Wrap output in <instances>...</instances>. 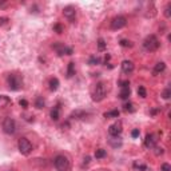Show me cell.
<instances>
[{"label": "cell", "instance_id": "13", "mask_svg": "<svg viewBox=\"0 0 171 171\" xmlns=\"http://www.w3.org/2000/svg\"><path fill=\"white\" fill-rule=\"evenodd\" d=\"M12 103L11 102V98L7 95H0V108H4V107H8Z\"/></svg>", "mask_w": 171, "mask_h": 171}, {"label": "cell", "instance_id": "17", "mask_svg": "<svg viewBox=\"0 0 171 171\" xmlns=\"http://www.w3.org/2000/svg\"><path fill=\"white\" fill-rule=\"evenodd\" d=\"M166 70V64L163 62H159V63L155 64V68H154V75H158L159 72H163Z\"/></svg>", "mask_w": 171, "mask_h": 171}, {"label": "cell", "instance_id": "20", "mask_svg": "<svg viewBox=\"0 0 171 171\" xmlns=\"http://www.w3.org/2000/svg\"><path fill=\"white\" fill-rule=\"evenodd\" d=\"M134 169L144 171V170H147V166H146V164H143V163H141V162L135 160V162H134Z\"/></svg>", "mask_w": 171, "mask_h": 171}, {"label": "cell", "instance_id": "3", "mask_svg": "<svg viewBox=\"0 0 171 171\" xmlns=\"http://www.w3.org/2000/svg\"><path fill=\"white\" fill-rule=\"evenodd\" d=\"M54 166L58 171H67L70 169V160L64 155H58L54 159Z\"/></svg>", "mask_w": 171, "mask_h": 171}, {"label": "cell", "instance_id": "9", "mask_svg": "<svg viewBox=\"0 0 171 171\" xmlns=\"http://www.w3.org/2000/svg\"><path fill=\"white\" fill-rule=\"evenodd\" d=\"M123 128H122V123L120 122H115L114 124H111L110 128H108V134H110L111 136H114V138H118V136L122 134Z\"/></svg>", "mask_w": 171, "mask_h": 171}, {"label": "cell", "instance_id": "1", "mask_svg": "<svg viewBox=\"0 0 171 171\" xmlns=\"http://www.w3.org/2000/svg\"><path fill=\"white\" fill-rule=\"evenodd\" d=\"M7 84L11 91H19L21 87H23V79L17 74H10L7 76Z\"/></svg>", "mask_w": 171, "mask_h": 171}, {"label": "cell", "instance_id": "8", "mask_svg": "<svg viewBox=\"0 0 171 171\" xmlns=\"http://www.w3.org/2000/svg\"><path fill=\"white\" fill-rule=\"evenodd\" d=\"M127 24V19L124 16H116L111 20V30H120L123 27H126Z\"/></svg>", "mask_w": 171, "mask_h": 171}, {"label": "cell", "instance_id": "27", "mask_svg": "<svg viewBox=\"0 0 171 171\" xmlns=\"http://www.w3.org/2000/svg\"><path fill=\"white\" fill-rule=\"evenodd\" d=\"M120 46L122 47H132V44H131V42H128V40H120Z\"/></svg>", "mask_w": 171, "mask_h": 171}, {"label": "cell", "instance_id": "10", "mask_svg": "<svg viewBox=\"0 0 171 171\" xmlns=\"http://www.w3.org/2000/svg\"><path fill=\"white\" fill-rule=\"evenodd\" d=\"M158 136L157 135H154V134H148L147 136H146V139H144V146L147 148H154L155 146H157V143H158Z\"/></svg>", "mask_w": 171, "mask_h": 171}, {"label": "cell", "instance_id": "32", "mask_svg": "<svg viewBox=\"0 0 171 171\" xmlns=\"http://www.w3.org/2000/svg\"><path fill=\"white\" fill-rule=\"evenodd\" d=\"M54 30L56 31L58 33H62V31H63V28H62V26H60V24H56V26L54 27Z\"/></svg>", "mask_w": 171, "mask_h": 171}, {"label": "cell", "instance_id": "25", "mask_svg": "<svg viewBox=\"0 0 171 171\" xmlns=\"http://www.w3.org/2000/svg\"><path fill=\"white\" fill-rule=\"evenodd\" d=\"M98 48H99V51H104L106 49V42L103 39H99V42H98Z\"/></svg>", "mask_w": 171, "mask_h": 171}, {"label": "cell", "instance_id": "11", "mask_svg": "<svg viewBox=\"0 0 171 171\" xmlns=\"http://www.w3.org/2000/svg\"><path fill=\"white\" fill-rule=\"evenodd\" d=\"M63 15L68 20H74V17H75V15H76V10L72 7V5H68V7H66L63 10Z\"/></svg>", "mask_w": 171, "mask_h": 171}, {"label": "cell", "instance_id": "21", "mask_svg": "<svg viewBox=\"0 0 171 171\" xmlns=\"http://www.w3.org/2000/svg\"><path fill=\"white\" fill-rule=\"evenodd\" d=\"M44 104H46V102H44V99L42 98V96H38L36 98V100H35V106L38 108H43L44 107Z\"/></svg>", "mask_w": 171, "mask_h": 171}, {"label": "cell", "instance_id": "16", "mask_svg": "<svg viewBox=\"0 0 171 171\" xmlns=\"http://www.w3.org/2000/svg\"><path fill=\"white\" fill-rule=\"evenodd\" d=\"M48 84H49V90H51V91H56L59 88V79L58 78H51Z\"/></svg>", "mask_w": 171, "mask_h": 171}, {"label": "cell", "instance_id": "19", "mask_svg": "<svg viewBox=\"0 0 171 171\" xmlns=\"http://www.w3.org/2000/svg\"><path fill=\"white\" fill-rule=\"evenodd\" d=\"M119 111L118 110H114V111H108V112H106L104 114V118H108V119H110V118H118L119 116Z\"/></svg>", "mask_w": 171, "mask_h": 171}, {"label": "cell", "instance_id": "33", "mask_svg": "<svg viewBox=\"0 0 171 171\" xmlns=\"http://www.w3.org/2000/svg\"><path fill=\"white\" fill-rule=\"evenodd\" d=\"M164 15H166V17H170L171 14H170V4L166 7V10H164Z\"/></svg>", "mask_w": 171, "mask_h": 171}, {"label": "cell", "instance_id": "2", "mask_svg": "<svg viewBox=\"0 0 171 171\" xmlns=\"http://www.w3.org/2000/svg\"><path fill=\"white\" fill-rule=\"evenodd\" d=\"M159 40L155 35H148L146 36V39L143 40V48L146 49V51H150V52H154L157 51L158 48H159Z\"/></svg>", "mask_w": 171, "mask_h": 171}, {"label": "cell", "instance_id": "31", "mask_svg": "<svg viewBox=\"0 0 171 171\" xmlns=\"http://www.w3.org/2000/svg\"><path fill=\"white\" fill-rule=\"evenodd\" d=\"M119 84H120V88H122V87H130V82L128 80H123V82H120Z\"/></svg>", "mask_w": 171, "mask_h": 171}, {"label": "cell", "instance_id": "29", "mask_svg": "<svg viewBox=\"0 0 171 171\" xmlns=\"http://www.w3.org/2000/svg\"><path fill=\"white\" fill-rule=\"evenodd\" d=\"M162 171H171V166L169 163H163L162 164Z\"/></svg>", "mask_w": 171, "mask_h": 171}, {"label": "cell", "instance_id": "5", "mask_svg": "<svg viewBox=\"0 0 171 171\" xmlns=\"http://www.w3.org/2000/svg\"><path fill=\"white\" fill-rule=\"evenodd\" d=\"M17 148H19L20 154L26 155V157L32 152V144H31V142L27 138H20L19 139V142H17Z\"/></svg>", "mask_w": 171, "mask_h": 171}, {"label": "cell", "instance_id": "18", "mask_svg": "<svg viewBox=\"0 0 171 171\" xmlns=\"http://www.w3.org/2000/svg\"><path fill=\"white\" fill-rule=\"evenodd\" d=\"M74 74H75V63L70 62L68 63V68H67V78H71Z\"/></svg>", "mask_w": 171, "mask_h": 171}, {"label": "cell", "instance_id": "4", "mask_svg": "<svg viewBox=\"0 0 171 171\" xmlns=\"http://www.w3.org/2000/svg\"><path fill=\"white\" fill-rule=\"evenodd\" d=\"M106 94H107V91H106V86L102 82H99L98 84L95 86L94 92H92V100L94 102H102L106 98Z\"/></svg>", "mask_w": 171, "mask_h": 171}, {"label": "cell", "instance_id": "30", "mask_svg": "<svg viewBox=\"0 0 171 171\" xmlns=\"http://www.w3.org/2000/svg\"><path fill=\"white\" fill-rule=\"evenodd\" d=\"M19 104L21 106V107H24V108H26L27 106H28V102H27L26 99H20V100H19Z\"/></svg>", "mask_w": 171, "mask_h": 171}, {"label": "cell", "instance_id": "35", "mask_svg": "<svg viewBox=\"0 0 171 171\" xmlns=\"http://www.w3.org/2000/svg\"><path fill=\"white\" fill-rule=\"evenodd\" d=\"M7 17H2V19H0V26H4L5 23H7Z\"/></svg>", "mask_w": 171, "mask_h": 171}, {"label": "cell", "instance_id": "6", "mask_svg": "<svg viewBox=\"0 0 171 171\" xmlns=\"http://www.w3.org/2000/svg\"><path fill=\"white\" fill-rule=\"evenodd\" d=\"M3 131L5 134H8V135L15 134V131H16V122L10 116L5 118V119L3 120Z\"/></svg>", "mask_w": 171, "mask_h": 171}, {"label": "cell", "instance_id": "14", "mask_svg": "<svg viewBox=\"0 0 171 171\" xmlns=\"http://www.w3.org/2000/svg\"><path fill=\"white\" fill-rule=\"evenodd\" d=\"M130 94H131L130 87H122V88H120V92H119V98L123 99V100H126V99H128Z\"/></svg>", "mask_w": 171, "mask_h": 171}, {"label": "cell", "instance_id": "23", "mask_svg": "<svg viewBox=\"0 0 171 171\" xmlns=\"http://www.w3.org/2000/svg\"><path fill=\"white\" fill-rule=\"evenodd\" d=\"M123 110L126 111V112H134V111H135V108H134V104L132 103H126L123 106Z\"/></svg>", "mask_w": 171, "mask_h": 171}, {"label": "cell", "instance_id": "15", "mask_svg": "<svg viewBox=\"0 0 171 171\" xmlns=\"http://www.w3.org/2000/svg\"><path fill=\"white\" fill-rule=\"evenodd\" d=\"M49 115H51V119L52 120H55V122L59 120V118H60V108H59V106H55V107L51 110Z\"/></svg>", "mask_w": 171, "mask_h": 171}, {"label": "cell", "instance_id": "26", "mask_svg": "<svg viewBox=\"0 0 171 171\" xmlns=\"http://www.w3.org/2000/svg\"><path fill=\"white\" fill-rule=\"evenodd\" d=\"M100 63V59L99 58H96V56H91L90 58V64H92V66H94V64H99Z\"/></svg>", "mask_w": 171, "mask_h": 171}, {"label": "cell", "instance_id": "7", "mask_svg": "<svg viewBox=\"0 0 171 171\" xmlns=\"http://www.w3.org/2000/svg\"><path fill=\"white\" fill-rule=\"evenodd\" d=\"M52 48L58 52L59 56H62V55H72V48L64 46L63 43H55V44L52 46Z\"/></svg>", "mask_w": 171, "mask_h": 171}, {"label": "cell", "instance_id": "22", "mask_svg": "<svg viewBox=\"0 0 171 171\" xmlns=\"http://www.w3.org/2000/svg\"><path fill=\"white\" fill-rule=\"evenodd\" d=\"M106 157V150H103V148H99V150H96L95 152V158L96 159H102V158Z\"/></svg>", "mask_w": 171, "mask_h": 171}, {"label": "cell", "instance_id": "24", "mask_svg": "<svg viewBox=\"0 0 171 171\" xmlns=\"http://www.w3.org/2000/svg\"><path fill=\"white\" fill-rule=\"evenodd\" d=\"M138 95L141 96V98H146L147 96V92H146V88L143 86H139V88H138Z\"/></svg>", "mask_w": 171, "mask_h": 171}, {"label": "cell", "instance_id": "34", "mask_svg": "<svg viewBox=\"0 0 171 171\" xmlns=\"http://www.w3.org/2000/svg\"><path fill=\"white\" fill-rule=\"evenodd\" d=\"M132 138H136V136H139V130H134V131L131 132Z\"/></svg>", "mask_w": 171, "mask_h": 171}, {"label": "cell", "instance_id": "12", "mask_svg": "<svg viewBox=\"0 0 171 171\" xmlns=\"http://www.w3.org/2000/svg\"><path fill=\"white\" fill-rule=\"evenodd\" d=\"M134 63L132 62H130V60H124L123 63H122V71L124 74H131L134 72Z\"/></svg>", "mask_w": 171, "mask_h": 171}, {"label": "cell", "instance_id": "28", "mask_svg": "<svg viewBox=\"0 0 171 171\" xmlns=\"http://www.w3.org/2000/svg\"><path fill=\"white\" fill-rule=\"evenodd\" d=\"M170 95H171L170 88H166V90H164V91H163V95H162V96H163L164 99H169V98H170Z\"/></svg>", "mask_w": 171, "mask_h": 171}]
</instances>
